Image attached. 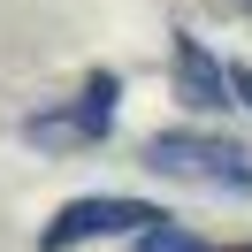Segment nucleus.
Listing matches in <instances>:
<instances>
[{"label": "nucleus", "mask_w": 252, "mask_h": 252, "mask_svg": "<svg viewBox=\"0 0 252 252\" xmlns=\"http://www.w3.org/2000/svg\"><path fill=\"white\" fill-rule=\"evenodd\" d=\"M145 168L168 176V184H191V191H229L245 199L252 191V145L229 138V130H153L145 138Z\"/></svg>", "instance_id": "obj_1"}, {"label": "nucleus", "mask_w": 252, "mask_h": 252, "mask_svg": "<svg viewBox=\"0 0 252 252\" xmlns=\"http://www.w3.org/2000/svg\"><path fill=\"white\" fill-rule=\"evenodd\" d=\"M115 115H123V77H107V69H99V77H84V92H77V99L23 115L16 138H23V145H38V153H92V145L115 130Z\"/></svg>", "instance_id": "obj_2"}, {"label": "nucleus", "mask_w": 252, "mask_h": 252, "mask_svg": "<svg viewBox=\"0 0 252 252\" xmlns=\"http://www.w3.org/2000/svg\"><path fill=\"white\" fill-rule=\"evenodd\" d=\"M153 221H168V214L145 206V199H123V191H99V199H69L62 214L38 229V245L46 252H77V245H99V237H138V229H153Z\"/></svg>", "instance_id": "obj_3"}, {"label": "nucleus", "mask_w": 252, "mask_h": 252, "mask_svg": "<svg viewBox=\"0 0 252 252\" xmlns=\"http://www.w3.org/2000/svg\"><path fill=\"white\" fill-rule=\"evenodd\" d=\"M176 99L199 107V115L229 107V77H221V62L206 54V38H191V31H176Z\"/></svg>", "instance_id": "obj_4"}, {"label": "nucleus", "mask_w": 252, "mask_h": 252, "mask_svg": "<svg viewBox=\"0 0 252 252\" xmlns=\"http://www.w3.org/2000/svg\"><path fill=\"white\" fill-rule=\"evenodd\" d=\"M130 252H206V245H199V237H184L176 221H153V229L130 237Z\"/></svg>", "instance_id": "obj_5"}, {"label": "nucleus", "mask_w": 252, "mask_h": 252, "mask_svg": "<svg viewBox=\"0 0 252 252\" xmlns=\"http://www.w3.org/2000/svg\"><path fill=\"white\" fill-rule=\"evenodd\" d=\"M221 77H229V99H245V107H252V62H229Z\"/></svg>", "instance_id": "obj_6"}, {"label": "nucleus", "mask_w": 252, "mask_h": 252, "mask_svg": "<svg viewBox=\"0 0 252 252\" xmlns=\"http://www.w3.org/2000/svg\"><path fill=\"white\" fill-rule=\"evenodd\" d=\"M214 16H252V0H206Z\"/></svg>", "instance_id": "obj_7"}]
</instances>
